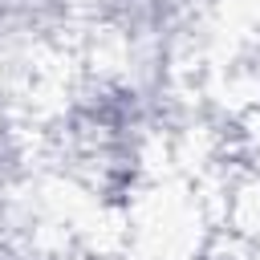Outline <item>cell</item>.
I'll list each match as a JSON object with an SVG mask.
<instances>
[{"label":"cell","mask_w":260,"mask_h":260,"mask_svg":"<svg viewBox=\"0 0 260 260\" xmlns=\"http://www.w3.org/2000/svg\"><path fill=\"white\" fill-rule=\"evenodd\" d=\"M89 20L122 53V73L167 77L199 24V0H85Z\"/></svg>","instance_id":"cell-1"}]
</instances>
